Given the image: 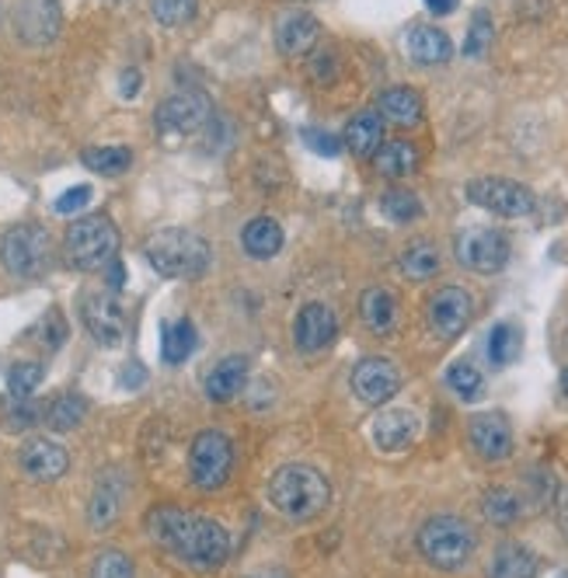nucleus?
I'll list each match as a JSON object with an SVG mask.
<instances>
[{
  "label": "nucleus",
  "instance_id": "ddd939ff",
  "mask_svg": "<svg viewBox=\"0 0 568 578\" xmlns=\"http://www.w3.org/2000/svg\"><path fill=\"white\" fill-rule=\"evenodd\" d=\"M467 443L485 464H503L513 456V425L503 412H478L467 419Z\"/></svg>",
  "mask_w": 568,
  "mask_h": 578
},
{
  "label": "nucleus",
  "instance_id": "7c9ffc66",
  "mask_svg": "<svg viewBox=\"0 0 568 578\" xmlns=\"http://www.w3.org/2000/svg\"><path fill=\"white\" fill-rule=\"evenodd\" d=\"M196 349V328L193 321H175V324H164V339H161V355H164V363H185L188 355H193Z\"/></svg>",
  "mask_w": 568,
  "mask_h": 578
},
{
  "label": "nucleus",
  "instance_id": "3c124183",
  "mask_svg": "<svg viewBox=\"0 0 568 578\" xmlns=\"http://www.w3.org/2000/svg\"><path fill=\"white\" fill-rule=\"evenodd\" d=\"M251 578H282V575H251Z\"/></svg>",
  "mask_w": 568,
  "mask_h": 578
},
{
  "label": "nucleus",
  "instance_id": "f8f14e48",
  "mask_svg": "<svg viewBox=\"0 0 568 578\" xmlns=\"http://www.w3.org/2000/svg\"><path fill=\"white\" fill-rule=\"evenodd\" d=\"M213 115V105L206 94L199 91H178L172 99H164L154 112V123L161 133H172V136H188V133H199Z\"/></svg>",
  "mask_w": 568,
  "mask_h": 578
},
{
  "label": "nucleus",
  "instance_id": "37998d69",
  "mask_svg": "<svg viewBox=\"0 0 568 578\" xmlns=\"http://www.w3.org/2000/svg\"><path fill=\"white\" fill-rule=\"evenodd\" d=\"M91 185H74V188H66L63 196L53 203V209L60 213V216H74V213H84L87 206H91Z\"/></svg>",
  "mask_w": 568,
  "mask_h": 578
},
{
  "label": "nucleus",
  "instance_id": "c03bdc74",
  "mask_svg": "<svg viewBox=\"0 0 568 578\" xmlns=\"http://www.w3.org/2000/svg\"><path fill=\"white\" fill-rule=\"evenodd\" d=\"M303 143L321 157H339L342 154V140L335 133H324V130H314V126L303 130Z\"/></svg>",
  "mask_w": 568,
  "mask_h": 578
},
{
  "label": "nucleus",
  "instance_id": "de8ad7c7",
  "mask_svg": "<svg viewBox=\"0 0 568 578\" xmlns=\"http://www.w3.org/2000/svg\"><path fill=\"white\" fill-rule=\"evenodd\" d=\"M461 0H425V8H430L433 14H454Z\"/></svg>",
  "mask_w": 568,
  "mask_h": 578
},
{
  "label": "nucleus",
  "instance_id": "a19ab883",
  "mask_svg": "<svg viewBox=\"0 0 568 578\" xmlns=\"http://www.w3.org/2000/svg\"><path fill=\"white\" fill-rule=\"evenodd\" d=\"M492 42V21L485 11L475 14V21H471V32H467V42H464V56H482L488 50Z\"/></svg>",
  "mask_w": 568,
  "mask_h": 578
},
{
  "label": "nucleus",
  "instance_id": "603ef678",
  "mask_svg": "<svg viewBox=\"0 0 568 578\" xmlns=\"http://www.w3.org/2000/svg\"><path fill=\"white\" fill-rule=\"evenodd\" d=\"M112 4H123V0H112Z\"/></svg>",
  "mask_w": 568,
  "mask_h": 578
},
{
  "label": "nucleus",
  "instance_id": "f03ea898",
  "mask_svg": "<svg viewBox=\"0 0 568 578\" xmlns=\"http://www.w3.org/2000/svg\"><path fill=\"white\" fill-rule=\"evenodd\" d=\"M266 495H269V505L282 519L311 523L328 509L331 485H328V477L311 464H287L269 477Z\"/></svg>",
  "mask_w": 568,
  "mask_h": 578
},
{
  "label": "nucleus",
  "instance_id": "1a4fd4ad",
  "mask_svg": "<svg viewBox=\"0 0 568 578\" xmlns=\"http://www.w3.org/2000/svg\"><path fill=\"white\" fill-rule=\"evenodd\" d=\"M81 321L102 349H120L126 339V310L109 289H94L81 297Z\"/></svg>",
  "mask_w": 568,
  "mask_h": 578
},
{
  "label": "nucleus",
  "instance_id": "b1692460",
  "mask_svg": "<svg viewBox=\"0 0 568 578\" xmlns=\"http://www.w3.org/2000/svg\"><path fill=\"white\" fill-rule=\"evenodd\" d=\"M345 147L357 157H373L376 151L384 147V118L376 112H357L345 123Z\"/></svg>",
  "mask_w": 568,
  "mask_h": 578
},
{
  "label": "nucleus",
  "instance_id": "5701e85b",
  "mask_svg": "<svg viewBox=\"0 0 568 578\" xmlns=\"http://www.w3.org/2000/svg\"><path fill=\"white\" fill-rule=\"evenodd\" d=\"M540 571V558L524 547V544H499L492 554V561H488V578H534Z\"/></svg>",
  "mask_w": 568,
  "mask_h": 578
},
{
  "label": "nucleus",
  "instance_id": "f3484780",
  "mask_svg": "<svg viewBox=\"0 0 568 578\" xmlns=\"http://www.w3.org/2000/svg\"><path fill=\"white\" fill-rule=\"evenodd\" d=\"M419 429H422V422L415 412H409V407H384V412L373 419L370 436L381 453H405L419 440Z\"/></svg>",
  "mask_w": 568,
  "mask_h": 578
},
{
  "label": "nucleus",
  "instance_id": "9b49d317",
  "mask_svg": "<svg viewBox=\"0 0 568 578\" xmlns=\"http://www.w3.org/2000/svg\"><path fill=\"white\" fill-rule=\"evenodd\" d=\"M467 199L495 216H506V220L534 213V192L509 178H475L467 185Z\"/></svg>",
  "mask_w": 568,
  "mask_h": 578
},
{
  "label": "nucleus",
  "instance_id": "a211bd4d",
  "mask_svg": "<svg viewBox=\"0 0 568 578\" xmlns=\"http://www.w3.org/2000/svg\"><path fill=\"white\" fill-rule=\"evenodd\" d=\"M18 464H21V471H25L32 481H42V485H50V481H60L66 474L70 453L56 440L35 436V440H29L25 446L18 450Z\"/></svg>",
  "mask_w": 568,
  "mask_h": 578
},
{
  "label": "nucleus",
  "instance_id": "473e14b6",
  "mask_svg": "<svg viewBox=\"0 0 568 578\" xmlns=\"http://www.w3.org/2000/svg\"><path fill=\"white\" fill-rule=\"evenodd\" d=\"M84 167L94 175H123L130 172V164H133V151L130 147H87L81 154Z\"/></svg>",
  "mask_w": 568,
  "mask_h": 578
},
{
  "label": "nucleus",
  "instance_id": "2f4dec72",
  "mask_svg": "<svg viewBox=\"0 0 568 578\" xmlns=\"http://www.w3.org/2000/svg\"><path fill=\"white\" fill-rule=\"evenodd\" d=\"M519 345H524V331L513 321H499L488 331V359L495 367H509L519 355Z\"/></svg>",
  "mask_w": 568,
  "mask_h": 578
},
{
  "label": "nucleus",
  "instance_id": "4c0bfd02",
  "mask_svg": "<svg viewBox=\"0 0 568 578\" xmlns=\"http://www.w3.org/2000/svg\"><path fill=\"white\" fill-rule=\"evenodd\" d=\"M151 14H154L157 25L178 29V25H185V21H193L196 0H151Z\"/></svg>",
  "mask_w": 568,
  "mask_h": 578
},
{
  "label": "nucleus",
  "instance_id": "c9c22d12",
  "mask_svg": "<svg viewBox=\"0 0 568 578\" xmlns=\"http://www.w3.org/2000/svg\"><path fill=\"white\" fill-rule=\"evenodd\" d=\"M381 209L391 216L394 224H412V220H419V216H422V203H419L415 192H409V188H388L384 199H381Z\"/></svg>",
  "mask_w": 568,
  "mask_h": 578
},
{
  "label": "nucleus",
  "instance_id": "c85d7f7f",
  "mask_svg": "<svg viewBox=\"0 0 568 578\" xmlns=\"http://www.w3.org/2000/svg\"><path fill=\"white\" fill-rule=\"evenodd\" d=\"M84 419H87V401H84V394H74V391L53 398L50 407L42 412V422L53 432H74Z\"/></svg>",
  "mask_w": 568,
  "mask_h": 578
},
{
  "label": "nucleus",
  "instance_id": "09e8293b",
  "mask_svg": "<svg viewBox=\"0 0 568 578\" xmlns=\"http://www.w3.org/2000/svg\"><path fill=\"white\" fill-rule=\"evenodd\" d=\"M136 91H140V74L136 70H126L123 74V99H136Z\"/></svg>",
  "mask_w": 568,
  "mask_h": 578
},
{
  "label": "nucleus",
  "instance_id": "6ab92c4d",
  "mask_svg": "<svg viewBox=\"0 0 568 578\" xmlns=\"http://www.w3.org/2000/svg\"><path fill=\"white\" fill-rule=\"evenodd\" d=\"M123 502H126V477L123 471H102L99 481H94V492L87 502V523L91 529H109L123 513Z\"/></svg>",
  "mask_w": 568,
  "mask_h": 578
},
{
  "label": "nucleus",
  "instance_id": "f257e3e1",
  "mask_svg": "<svg viewBox=\"0 0 568 578\" xmlns=\"http://www.w3.org/2000/svg\"><path fill=\"white\" fill-rule=\"evenodd\" d=\"M147 534L193 571H220L230 558V534L224 523L193 509H178V505H154L147 516Z\"/></svg>",
  "mask_w": 568,
  "mask_h": 578
},
{
  "label": "nucleus",
  "instance_id": "cd10ccee",
  "mask_svg": "<svg viewBox=\"0 0 568 578\" xmlns=\"http://www.w3.org/2000/svg\"><path fill=\"white\" fill-rule=\"evenodd\" d=\"M241 245L251 258H272L282 248V227L272 216H255L241 230Z\"/></svg>",
  "mask_w": 568,
  "mask_h": 578
},
{
  "label": "nucleus",
  "instance_id": "49530a36",
  "mask_svg": "<svg viewBox=\"0 0 568 578\" xmlns=\"http://www.w3.org/2000/svg\"><path fill=\"white\" fill-rule=\"evenodd\" d=\"M105 269H109V286H112V289H123V282H126V269H123V261H120V258H112V261L105 265Z\"/></svg>",
  "mask_w": 568,
  "mask_h": 578
},
{
  "label": "nucleus",
  "instance_id": "0eeeda50",
  "mask_svg": "<svg viewBox=\"0 0 568 578\" xmlns=\"http://www.w3.org/2000/svg\"><path fill=\"white\" fill-rule=\"evenodd\" d=\"M50 258H53V240L39 224H18L0 240V261L18 279L42 276L50 269Z\"/></svg>",
  "mask_w": 568,
  "mask_h": 578
},
{
  "label": "nucleus",
  "instance_id": "8fccbe9b",
  "mask_svg": "<svg viewBox=\"0 0 568 578\" xmlns=\"http://www.w3.org/2000/svg\"><path fill=\"white\" fill-rule=\"evenodd\" d=\"M561 394H565V398H568V367H565V370H561Z\"/></svg>",
  "mask_w": 568,
  "mask_h": 578
},
{
  "label": "nucleus",
  "instance_id": "9d476101",
  "mask_svg": "<svg viewBox=\"0 0 568 578\" xmlns=\"http://www.w3.org/2000/svg\"><path fill=\"white\" fill-rule=\"evenodd\" d=\"M349 388H352V394H357L360 404L381 407L401 391V370H397V363H391L388 355H366V359H360L357 367H352Z\"/></svg>",
  "mask_w": 568,
  "mask_h": 578
},
{
  "label": "nucleus",
  "instance_id": "aec40b11",
  "mask_svg": "<svg viewBox=\"0 0 568 578\" xmlns=\"http://www.w3.org/2000/svg\"><path fill=\"white\" fill-rule=\"evenodd\" d=\"M318 42H321V25L314 14L287 11L276 21V45L282 56H307L318 50Z\"/></svg>",
  "mask_w": 568,
  "mask_h": 578
},
{
  "label": "nucleus",
  "instance_id": "6e6552de",
  "mask_svg": "<svg viewBox=\"0 0 568 578\" xmlns=\"http://www.w3.org/2000/svg\"><path fill=\"white\" fill-rule=\"evenodd\" d=\"M509 237L495 227H467L454 240V255L464 269L478 276H495L509 265Z\"/></svg>",
  "mask_w": 568,
  "mask_h": 578
},
{
  "label": "nucleus",
  "instance_id": "f704fd0d",
  "mask_svg": "<svg viewBox=\"0 0 568 578\" xmlns=\"http://www.w3.org/2000/svg\"><path fill=\"white\" fill-rule=\"evenodd\" d=\"M401 272H405L412 282H425V279H433L440 272V251L433 245H412L405 255H401Z\"/></svg>",
  "mask_w": 568,
  "mask_h": 578
},
{
  "label": "nucleus",
  "instance_id": "393cba45",
  "mask_svg": "<svg viewBox=\"0 0 568 578\" xmlns=\"http://www.w3.org/2000/svg\"><path fill=\"white\" fill-rule=\"evenodd\" d=\"M376 115L391 126H401V130L419 126L422 123V99L412 87H388L381 94V102H376Z\"/></svg>",
  "mask_w": 568,
  "mask_h": 578
},
{
  "label": "nucleus",
  "instance_id": "39448f33",
  "mask_svg": "<svg viewBox=\"0 0 568 578\" xmlns=\"http://www.w3.org/2000/svg\"><path fill=\"white\" fill-rule=\"evenodd\" d=\"M120 251V230L105 213H87L66 227L63 258L78 272H99Z\"/></svg>",
  "mask_w": 568,
  "mask_h": 578
},
{
  "label": "nucleus",
  "instance_id": "e433bc0d",
  "mask_svg": "<svg viewBox=\"0 0 568 578\" xmlns=\"http://www.w3.org/2000/svg\"><path fill=\"white\" fill-rule=\"evenodd\" d=\"M87 578H136V565L126 550H102L99 558L91 561V575Z\"/></svg>",
  "mask_w": 568,
  "mask_h": 578
},
{
  "label": "nucleus",
  "instance_id": "7ed1b4c3",
  "mask_svg": "<svg viewBox=\"0 0 568 578\" xmlns=\"http://www.w3.org/2000/svg\"><path fill=\"white\" fill-rule=\"evenodd\" d=\"M415 547L422 561L436 571H461L478 550V534L464 516L436 513L430 516L415 534Z\"/></svg>",
  "mask_w": 568,
  "mask_h": 578
},
{
  "label": "nucleus",
  "instance_id": "20e7f679",
  "mask_svg": "<svg viewBox=\"0 0 568 578\" xmlns=\"http://www.w3.org/2000/svg\"><path fill=\"white\" fill-rule=\"evenodd\" d=\"M144 258L164 279H196L209 269V245L185 227H164L144 245Z\"/></svg>",
  "mask_w": 568,
  "mask_h": 578
},
{
  "label": "nucleus",
  "instance_id": "a18cd8bd",
  "mask_svg": "<svg viewBox=\"0 0 568 578\" xmlns=\"http://www.w3.org/2000/svg\"><path fill=\"white\" fill-rule=\"evenodd\" d=\"M147 380V373H144V367H140V363H130V367H123V376H120V383H123V388H140V383H144Z\"/></svg>",
  "mask_w": 568,
  "mask_h": 578
},
{
  "label": "nucleus",
  "instance_id": "c756f323",
  "mask_svg": "<svg viewBox=\"0 0 568 578\" xmlns=\"http://www.w3.org/2000/svg\"><path fill=\"white\" fill-rule=\"evenodd\" d=\"M373 164H376V172L388 175V178H405L419 167V151L405 140H391L373 154Z\"/></svg>",
  "mask_w": 568,
  "mask_h": 578
},
{
  "label": "nucleus",
  "instance_id": "412c9836",
  "mask_svg": "<svg viewBox=\"0 0 568 578\" xmlns=\"http://www.w3.org/2000/svg\"><path fill=\"white\" fill-rule=\"evenodd\" d=\"M405 53L419 66H443L454 56V42L436 25H412L405 32Z\"/></svg>",
  "mask_w": 568,
  "mask_h": 578
},
{
  "label": "nucleus",
  "instance_id": "4468645a",
  "mask_svg": "<svg viewBox=\"0 0 568 578\" xmlns=\"http://www.w3.org/2000/svg\"><path fill=\"white\" fill-rule=\"evenodd\" d=\"M471 318H475V300H471L464 286H443L430 300V328L443 342L461 339L471 324Z\"/></svg>",
  "mask_w": 568,
  "mask_h": 578
},
{
  "label": "nucleus",
  "instance_id": "72a5a7b5",
  "mask_svg": "<svg viewBox=\"0 0 568 578\" xmlns=\"http://www.w3.org/2000/svg\"><path fill=\"white\" fill-rule=\"evenodd\" d=\"M443 380H446V388L454 391L461 401H475L482 394V388H485V376H482V370L475 363H471V359H457V363H450Z\"/></svg>",
  "mask_w": 568,
  "mask_h": 578
},
{
  "label": "nucleus",
  "instance_id": "dca6fc26",
  "mask_svg": "<svg viewBox=\"0 0 568 578\" xmlns=\"http://www.w3.org/2000/svg\"><path fill=\"white\" fill-rule=\"evenodd\" d=\"M335 334H339V318L328 303L300 307L297 324H293V342H297L300 352H307V355L324 352L331 342H335Z\"/></svg>",
  "mask_w": 568,
  "mask_h": 578
},
{
  "label": "nucleus",
  "instance_id": "ea45409f",
  "mask_svg": "<svg viewBox=\"0 0 568 578\" xmlns=\"http://www.w3.org/2000/svg\"><path fill=\"white\" fill-rule=\"evenodd\" d=\"M39 419H42V407L39 404H32L29 398H14L8 404V412H4V429L8 432H29V429L39 425Z\"/></svg>",
  "mask_w": 568,
  "mask_h": 578
},
{
  "label": "nucleus",
  "instance_id": "a878e982",
  "mask_svg": "<svg viewBox=\"0 0 568 578\" xmlns=\"http://www.w3.org/2000/svg\"><path fill=\"white\" fill-rule=\"evenodd\" d=\"M524 513H527L524 498H519V495H516L513 488H506V485H495V488H488V492L482 495V516H485L492 526H499V529L516 526L519 519H524Z\"/></svg>",
  "mask_w": 568,
  "mask_h": 578
},
{
  "label": "nucleus",
  "instance_id": "2eb2a0df",
  "mask_svg": "<svg viewBox=\"0 0 568 578\" xmlns=\"http://www.w3.org/2000/svg\"><path fill=\"white\" fill-rule=\"evenodd\" d=\"M63 25V8L60 0H18L14 8V29L18 39L29 45H45L60 35Z\"/></svg>",
  "mask_w": 568,
  "mask_h": 578
},
{
  "label": "nucleus",
  "instance_id": "79ce46f5",
  "mask_svg": "<svg viewBox=\"0 0 568 578\" xmlns=\"http://www.w3.org/2000/svg\"><path fill=\"white\" fill-rule=\"evenodd\" d=\"M35 334H39V342L50 349V352H56L60 345H63V339H66V324H63V318L56 314V310H50V314H45L39 324H35Z\"/></svg>",
  "mask_w": 568,
  "mask_h": 578
},
{
  "label": "nucleus",
  "instance_id": "4be33fe9",
  "mask_svg": "<svg viewBox=\"0 0 568 578\" xmlns=\"http://www.w3.org/2000/svg\"><path fill=\"white\" fill-rule=\"evenodd\" d=\"M245 383H248V359L245 355H227L206 373L203 391L213 404H230L245 391Z\"/></svg>",
  "mask_w": 568,
  "mask_h": 578
},
{
  "label": "nucleus",
  "instance_id": "423d86ee",
  "mask_svg": "<svg viewBox=\"0 0 568 578\" xmlns=\"http://www.w3.org/2000/svg\"><path fill=\"white\" fill-rule=\"evenodd\" d=\"M234 474V443L220 429H203L188 446V477L199 492H220Z\"/></svg>",
  "mask_w": 568,
  "mask_h": 578
},
{
  "label": "nucleus",
  "instance_id": "58836bf2",
  "mask_svg": "<svg viewBox=\"0 0 568 578\" xmlns=\"http://www.w3.org/2000/svg\"><path fill=\"white\" fill-rule=\"evenodd\" d=\"M39 383H42V367L39 363H14L8 367V391L11 398H32L39 391Z\"/></svg>",
  "mask_w": 568,
  "mask_h": 578
},
{
  "label": "nucleus",
  "instance_id": "bb28decb",
  "mask_svg": "<svg viewBox=\"0 0 568 578\" xmlns=\"http://www.w3.org/2000/svg\"><path fill=\"white\" fill-rule=\"evenodd\" d=\"M360 318L373 334H391L397 324V303L384 286H373L360 300Z\"/></svg>",
  "mask_w": 568,
  "mask_h": 578
}]
</instances>
